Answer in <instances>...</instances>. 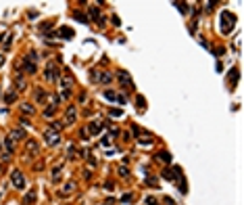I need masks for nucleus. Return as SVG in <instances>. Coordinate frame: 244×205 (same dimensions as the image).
Segmentation results:
<instances>
[{"label":"nucleus","instance_id":"0eeeda50","mask_svg":"<svg viewBox=\"0 0 244 205\" xmlns=\"http://www.w3.org/2000/svg\"><path fill=\"white\" fill-rule=\"evenodd\" d=\"M75 186H77V184H75V180H69V182H67V184H65V186H63V191H61V195H63V193H65V195H71V193L75 191Z\"/></svg>","mask_w":244,"mask_h":205},{"label":"nucleus","instance_id":"2f4dec72","mask_svg":"<svg viewBox=\"0 0 244 205\" xmlns=\"http://www.w3.org/2000/svg\"><path fill=\"white\" fill-rule=\"evenodd\" d=\"M177 6H180V11H182V13H186V11H188V4H184V2H182V4H177Z\"/></svg>","mask_w":244,"mask_h":205},{"label":"nucleus","instance_id":"b1692460","mask_svg":"<svg viewBox=\"0 0 244 205\" xmlns=\"http://www.w3.org/2000/svg\"><path fill=\"white\" fill-rule=\"evenodd\" d=\"M54 115V107H48V109H44V117H52Z\"/></svg>","mask_w":244,"mask_h":205},{"label":"nucleus","instance_id":"ddd939ff","mask_svg":"<svg viewBox=\"0 0 244 205\" xmlns=\"http://www.w3.org/2000/svg\"><path fill=\"white\" fill-rule=\"evenodd\" d=\"M27 151H29L31 155H38V151H40V149H38L36 140H29V142H27Z\"/></svg>","mask_w":244,"mask_h":205},{"label":"nucleus","instance_id":"f257e3e1","mask_svg":"<svg viewBox=\"0 0 244 205\" xmlns=\"http://www.w3.org/2000/svg\"><path fill=\"white\" fill-rule=\"evenodd\" d=\"M11 182H13L15 188H25V178H23V174H21L19 170H15L11 174Z\"/></svg>","mask_w":244,"mask_h":205},{"label":"nucleus","instance_id":"39448f33","mask_svg":"<svg viewBox=\"0 0 244 205\" xmlns=\"http://www.w3.org/2000/svg\"><path fill=\"white\" fill-rule=\"evenodd\" d=\"M56 76H59V71L54 69L52 65H48V69L44 71V78H46V82H54V80H56Z\"/></svg>","mask_w":244,"mask_h":205},{"label":"nucleus","instance_id":"4468645a","mask_svg":"<svg viewBox=\"0 0 244 205\" xmlns=\"http://www.w3.org/2000/svg\"><path fill=\"white\" fill-rule=\"evenodd\" d=\"M138 142H140L142 147H150V145H152V138H150V136H140Z\"/></svg>","mask_w":244,"mask_h":205},{"label":"nucleus","instance_id":"2eb2a0df","mask_svg":"<svg viewBox=\"0 0 244 205\" xmlns=\"http://www.w3.org/2000/svg\"><path fill=\"white\" fill-rule=\"evenodd\" d=\"M88 13H90L92 19H102V17H100V11H98L96 6H90V9H88Z\"/></svg>","mask_w":244,"mask_h":205},{"label":"nucleus","instance_id":"412c9836","mask_svg":"<svg viewBox=\"0 0 244 205\" xmlns=\"http://www.w3.org/2000/svg\"><path fill=\"white\" fill-rule=\"evenodd\" d=\"M104 96H106L108 101H117V94L113 92V90H106V92H104Z\"/></svg>","mask_w":244,"mask_h":205},{"label":"nucleus","instance_id":"f3484780","mask_svg":"<svg viewBox=\"0 0 244 205\" xmlns=\"http://www.w3.org/2000/svg\"><path fill=\"white\" fill-rule=\"evenodd\" d=\"M21 111H23L25 115H27V113L31 115V113H34V107H31V105H27V103H23V105H21Z\"/></svg>","mask_w":244,"mask_h":205},{"label":"nucleus","instance_id":"1a4fd4ad","mask_svg":"<svg viewBox=\"0 0 244 205\" xmlns=\"http://www.w3.org/2000/svg\"><path fill=\"white\" fill-rule=\"evenodd\" d=\"M157 161H161V163H167V165H169V163H171V155H169V153H163V151H161V153L157 155Z\"/></svg>","mask_w":244,"mask_h":205},{"label":"nucleus","instance_id":"f8f14e48","mask_svg":"<svg viewBox=\"0 0 244 205\" xmlns=\"http://www.w3.org/2000/svg\"><path fill=\"white\" fill-rule=\"evenodd\" d=\"M25 71H27V73H36V63H34V61L25 59Z\"/></svg>","mask_w":244,"mask_h":205},{"label":"nucleus","instance_id":"e433bc0d","mask_svg":"<svg viewBox=\"0 0 244 205\" xmlns=\"http://www.w3.org/2000/svg\"><path fill=\"white\" fill-rule=\"evenodd\" d=\"M2 63H4V59H2V57H0V67H2Z\"/></svg>","mask_w":244,"mask_h":205},{"label":"nucleus","instance_id":"c85d7f7f","mask_svg":"<svg viewBox=\"0 0 244 205\" xmlns=\"http://www.w3.org/2000/svg\"><path fill=\"white\" fill-rule=\"evenodd\" d=\"M73 17H75V19H77V21H83V23H90V21H88V19H86V17H83V15H79V13H75V15H73Z\"/></svg>","mask_w":244,"mask_h":205},{"label":"nucleus","instance_id":"bb28decb","mask_svg":"<svg viewBox=\"0 0 244 205\" xmlns=\"http://www.w3.org/2000/svg\"><path fill=\"white\" fill-rule=\"evenodd\" d=\"M59 94H61V99H69L71 96V90H61Z\"/></svg>","mask_w":244,"mask_h":205},{"label":"nucleus","instance_id":"dca6fc26","mask_svg":"<svg viewBox=\"0 0 244 205\" xmlns=\"http://www.w3.org/2000/svg\"><path fill=\"white\" fill-rule=\"evenodd\" d=\"M15 99H17V92H15V90H9V92L4 94V101H6V103H13Z\"/></svg>","mask_w":244,"mask_h":205},{"label":"nucleus","instance_id":"aec40b11","mask_svg":"<svg viewBox=\"0 0 244 205\" xmlns=\"http://www.w3.org/2000/svg\"><path fill=\"white\" fill-rule=\"evenodd\" d=\"M119 176H121V178H127V176H129V170H127V165H121V168H119Z\"/></svg>","mask_w":244,"mask_h":205},{"label":"nucleus","instance_id":"7ed1b4c3","mask_svg":"<svg viewBox=\"0 0 244 205\" xmlns=\"http://www.w3.org/2000/svg\"><path fill=\"white\" fill-rule=\"evenodd\" d=\"M75 117H77V109L73 105L67 107V113H65V126H73L75 124Z\"/></svg>","mask_w":244,"mask_h":205},{"label":"nucleus","instance_id":"20e7f679","mask_svg":"<svg viewBox=\"0 0 244 205\" xmlns=\"http://www.w3.org/2000/svg\"><path fill=\"white\" fill-rule=\"evenodd\" d=\"M23 90H25V76L17 73V78H15V92H23Z\"/></svg>","mask_w":244,"mask_h":205},{"label":"nucleus","instance_id":"a878e982","mask_svg":"<svg viewBox=\"0 0 244 205\" xmlns=\"http://www.w3.org/2000/svg\"><path fill=\"white\" fill-rule=\"evenodd\" d=\"M34 201H36V195L34 193H27L25 195V203H34Z\"/></svg>","mask_w":244,"mask_h":205},{"label":"nucleus","instance_id":"473e14b6","mask_svg":"<svg viewBox=\"0 0 244 205\" xmlns=\"http://www.w3.org/2000/svg\"><path fill=\"white\" fill-rule=\"evenodd\" d=\"M131 199H134L131 195H123V199H121V201H123V203H127V201H131Z\"/></svg>","mask_w":244,"mask_h":205},{"label":"nucleus","instance_id":"a211bd4d","mask_svg":"<svg viewBox=\"0 0 244 205\" xmlns=\"http://www.w3.org/2000/svg\"><path fill=\"white\" fill-rule=\"evenodd\" d=\"M2 40H4V48H9L11 46V40H13V34H4Z\"/></svg>","mask_w":244,"mask_h":205},{"label":"nucleus","instance_id":"6e6552de","mask_svg":"<svg viewBox=\"0 0 244 205\" xmlns=\"http://www.w3.org/2000/svg\"><path fill=\"white\" fill-rule=\"evenodd\" d=\"M119 82L121 86H131V78L127 76V71H119Z\"/></svg>","mask_w":244,"mask_h":205},{"label":"nucleus","instance_id":"4c0bfd02","mask_svg":"<svg viewBox=\"0 0 244 205\" xmlns=\"http://www.w3.org/2000/svg\"><path fill=\"white\" fill-rule=\"evenodd\" d=\"M0 197H2V195H0Z\"/></svg>","mask_w":244,"mask_h":205},{"label":"nucleus","instance_id":"9b49d317","mask_svg":"<svg viewBox=\"0 0 244 205\" xmlns=\"http://www.w3.org/2000/svg\"><path fill=\"white\" fill-rule=\"evenodd\" d=\"M9 138L11 140H21V138H25V134H23V130H13Z\"/></svg>","mask_w":244,"mask_h":205},{"label":"nucleus","instance_id":"f03ea898","mask_svg":"<svg viewBox=\"0 0 244 205\" xmlns=\"http://www.w3.org/2000/svg\"><path fill=\"white\" fill-rule=\"evenodd\" d=\"M44 140H46L48 145H59V140H61V136H59V132H54V130H44Z\"/></svg>","mask_w":244,"mask_h":205},{"label":"nucleus","instance_id":"f704fd0d","mask_svg":"<svg viewBox=\"0 0 244 205\" xmlns=\"http://www.w3.org/2000/svg\"><path fill=\"white\" fill-rule=\"evenodd\" d=\"M83 178H86V180H90V178H92V172H90V170H86V174H83Z\"/></svg>","mask_w":244,"mask_h":205},{"label":"nucleus","instance_id":"393cba45","mask_svg":"<svg viewBox=\"0 0 244 205\" xmlns=\"http://www.w3.org/2000/svg\"><path fill=\"white\" fill-rule=\"evenodd\" d=\"M4 147H6V151H9V153L15 149V145H13V140H11V138H6V140H4Z\"/></svg>","mask_w":244,"mask_h":205},{"label":"nucleus","instance_id":"7c9ffc66","mask_svg":"<svg viewBox=\"0 0 244 205\" xmlns=\"http://www.w3.org/2000/svg\"><path fill=\"white\" fill-rule=\"evenodd\" d=\"M146 205H159V203H157V201H154L152 197H146Z\"/></svg>","mask_w":244,"mask_h":205},{"label":"nucleus","instance_id":"cd10ccee","mask_svg":"<svg viewBox=\"0 0 244 205\" xmlns=\"http://www.w3.org/2000/svg\"><path fill=\"white\" fill-rule=\"evenodd\" d=\"M163 178H165V180H173L175 176H173V174H171L169 170H165V172H163Z\"/></svg>","mask_w":244,"mask_h":205},{"label":"nucleus","instance_id":"c756f323","mask_svg":"<svg viewBox=\"0 0 244 205\" xmlns=\"http://www.w3.org/2000/svg\"><path fill=\"white\" fill-rule=\"evenodd\" d=\"M119 115H121L119 109H111V117H119Z\"/></svg>","mask_w":244,"mask_h":205},{"label":"nucleus","instance_id":"6ab92c4d","mask_svg":"<svg viewBox=\"0 0 244 205\" xmlns=\"http://www.w3.org/2000/svg\"><path fill=\"white\" fill-rule=\"evenodd\" d=\"M111 80H113V76H111V73H102V78H98V82H102V84H108Z\"/></svg>","mask_w":244,"mask_h":205},{"label":"nucleus","instance_id":"9d476101","mask_svg":"<svg viewBox=\"0 0 244 205\" xmlns=\"http://www.w3.org/2000/svg\"><path fill=\"white\" fill-rule=\"evenodd\" d=\"M61 170H63V163H56L54 170H52V182H59V178H61Z\"/></svg>","mask_w":244,"mask_h":205},{"label":"nucleus","instance_id":"c9c22d12","mask_svg":"<svg viewBox=\"0 0 244 205\" xmlns=\"http://www.w3.org/2000/svg\"><path fill=\"white\" fill-rule=\"evenodd\" d=\"M165 203H167V205H175V203H173V201H171L169 197H165Z\"/></svg>","mask_w":244,"mask_h":205},{"label":"nucleus","instance_id":"5701e85b","mask_svg":"<svg viewBox=\"0 0 244 205\" xmlns=\"http://www.w3.org/2000/svg\"><path fill=\"white\" fill-rule=\"evenodd\" d=\"M36 101H44V90L42 88H36Z\"/></svg>","mask_w":244,"mask_h":205},{"label":"nucleus","instance_id":"4be33fe9","mask_svg":"<svg viewBox=\"0 0 244 205\" xmlns=\"http://www.w3.org/2000/svg\"><path fill=\"white\" fill-rule=\"evenodd\" d=\"M59 34H61V36H65V38H73V29H61Z\"/></svg>","mask_w":244,"mask_h":205},{"label":"nucleus","instance_id":"423d86ee","mask_svg":"<svg viewBox=\"0 0 244 205\" xmlns=\"http://www.w3.org/2000/svg\"><path fill=\"white\" fill-rule=\"evenodd\" d=\"M86 132H90V134H94V136H96V134H100V132H102V124L92 122L90 126H88V130H86Z\"/></svg>","mask_w":244,"mask_h":205},{"label":"nucleus","instance_id":"72a5a7b5","mask_svg":"<svg viewBox=\"0 0 244 205\" xmlns=\"http://www.w3.org/2000/svg\"><path fill=\"white\" fill-rule=\"evenodd\" d=\"M136 103H138V107H140V109L144 107V99H142V96H138V101H136Z\"/></svg>","mask_w":244,"mask_h":205}]
</instances>
